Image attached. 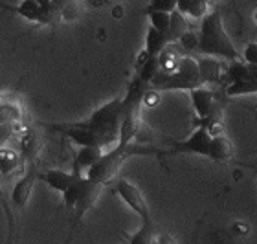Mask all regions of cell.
Wrapping results in <instances>:
<instances>
[{
  "mask_svg": "<svg viewBox=\"0 0 257 244\" xmlns=\"http://www.w3.org/2000/svg\"><path fill=\"white\" fill-rule=\"evenodd\" d=\"M197 48L202 55H213V57L217 55V57L231 59V61L239 59V52L235 50L231 39L228 37L222 26L219 10H213L211 13H206L202 17Z\"/></svg>",
  "mask_w": 257,
  "mask_h": 244,
  "instance_id": "obj_1",
  "label": "cell"
},
{
  "mask_svg": "<svg viewBox=\"0 0 257 244\" xmlns=\"http://www.w3.org/2000/svg\"><path fill=\"white\" fill-rule=\"evenodd\" d=\"M155 90H193L197 86H202V77L198 70L197 59L182 55L177 68L171 72L158 70V74L149 83Z\"/></svg>",
  "mask_w": 257,
  "mask_h": 244,
  "instance_id": "obj_2",
  "label": "cell"
},
{
  "mask_svg": "<svg viewBox=\"0 0 257 244\" xmlns=\"http://www.w3.org/2000/svg\"><path fill=\"white\" fill-rule=\"evenodd\" d=\"M121 119H123V97H116L92 112V116L86 121H81V125L96 133L103 140L105 147H108L119 140Z\"/></svg>",
  "mask_w": 257,
  "mask_h": 244,
  "instance_id": "obj_3",
  "label": "cell"
},
{
  "mask_svg": "<svg viewBox=\"0 0 257 244\" xmlns=\"http://www.w3.org/2000/svg\"><path fill=\"white\" fill-rule=\"evenodd\" d=\"M103 191V184L92 180L88 176L77 175L75 180L63 191L66 207H74L77 217H83L90 209Z\"/></svg>",
  "mask_w": 257,
  "mask_h": 244,
  "instance_id": "obj_4",
  "label": "cell"
},
{
  "mask_svg": "<svg viewBox=\"0 0 257 244\" xmlns=\"http://www.w3.org/2000/svg\"><path fill=\"white\" fill-rule=\"evenodd\" d=\"M140 151H142V149L133 147L131 144H127V145L118 144L112 151L103 153L101 158L86 169V176L105 186V184H108L110 180L116 178V175L119 173L125 160H127L128 156H133L134 153H140Z\"/></svg>",
  "mask_w": 257,
  "mask_h": 244,
  "instance_id": "obj_5",
  "label": "cell"
},
{
  "mask_svg": "<svg viewBox=\"0 0 257 244\" xmlns=\"http://www.w3.org/2000/svg\"><path fill=\"white\" fill-rule=\"evenodd\" d=\"M116 191H118V195L123 198V202L133 209L134 213H138L140 218L144 220V224L153 222V220H151L149 206H147V202H145L142 191H140L134 184H131L128 180L121 178V180H118V184H116Z\"/></svg>",
  "mask_w": 257,
  "mask_h": 244,
  "instance_id": "obj_6",
  "label": "cell"
},
{
  "mask_svg": "<svg viewBox=\"0 0 257 244\" xmlns=\"http://www.w3.org/2000/svg\"><path fill=\"white\" fill-rule=\"evenodd\" d=\"M209 144H211V133L208 131L206 125H200L188 140H184V142H180V144H175V151L208 156Z\"/></svg>",
  "mask_w": 257,
  "mask_h": 244,
  "instance_id": "obj_7",
  "label": "cell"
},
{
  "mask_svg": "<svg viewBox=\"0 0 257 244\" xmlns=\"http://www.w3.org/2000/svg\"><path fill=\"white\" fill-rule=\"evenodd\" d=\"M35 180H37V171L35 169H30L28 173H24V175L17 180L15 187H13V191H11V200H13V204H15L17 207L26 206V202L30 200V195H32Z\"/></svg>",
  "mask_w": 257,
  "mask_h": 244,
  "instance_id": "obj_8",
  "label": "cell"
},
{
  "mask_svg": "<svg viewBox=\"0 0 257 244\" xmlns=\"http://www.w3.org/2000/svg\"><path fill=\"white\" fill-rule=\"evenodd\" d=\"M189 96H191V103H193V108L197 112V116L200 119L208 116L209 112L213 110L215 106V94L209 88L206 86H197V88H193L189 90Z\"/></svg>",
  "mask_w": 257,
  "mask_h": 244,
  "instance_id": "obj_9",
  "label": "cell"
},
{
  "mask_svg": "<svg viewBox=\"0 0 257 244\" xmlns=\"http://www.w3.org/2000/svg\"><path fill=\"white\" fill-rule=\"evenodd\" d=\"M169 41V35L164 32H158L156 28H147V35H145V55L147 57H158L160 52L166 48Z\"/></svg>",
  "mask_w": 257,
  "mask_h": 244,
  "instance_id": "obj_10",
  "label": "cell"
},
{
  "mask_svg": "<svg viewBox=\"0 0 257 244\" xmlns=\"http://www.w3.org/2000/svg\"><path fill=\"white\" fill-rule=\"evenodd\" d=\"M233 156V145L226 136L222 134H215L211 136V144H209V153L208 158L215 160V162H226Z\"/></svg>",
  "mask_w": 257,
  "mask_h": 244,
  "instance_id": "obj_11",
  "label": "cell"
},
{
  "mask_svg": "<svg viewBox=\"0 0 257 244\" xmlns=\"http://www.w3.org/2000/svg\"><path fill=\"white\" fill-rule=\"evenodd\" d=\"M77 175H81V173H77V171H74V173H66V171H61V169H48L43 175V178L52 189L63 193L64 189L75 180V176Z\"/></svg>",
  "mask_w": 257,
  "mask_h": 244,
  "instance_id": "obj_12",
  "label": "cell"
},
{
  "mask_svg": "<svg viewBox=\"0 0 257 244\" xmlns=\"http://www.w3.org/2000/svg\"><path fill=\"white\" fill-rule=\"evenodd\" d=\"M197 63L202 83H217L220 79V63L213 55H204V57L197 59Z\"/></svg>",
  "mask_w": 257,
  "mask_h": 244,
  "instance_id": "obj_13",
  "label": "cell"
},
{
  "mask_svg": "<svg viewBox=\"0 0 257 244\" xmlns=\"http://www.w3.org/2000/svg\"><path fill=\"white\" fill-rule=\"evenodd\" d=\"M103 147L97 145H83L79 149V153L75 156V171L81 173V169H88L90 165H94L97 160L101 158Z\"/></svg>",
  "mask_w": 257,
  "mask_h": 244,
  "instance_id": "obj_14",
  "label": "cell"
},
{
  "mask_svg": "<svg viewBox=\"0 0 257 244\" xmlns=\"http://www.w3.org/2000/svg\"><path fill=\"white\" fill-rule=\"evenodd\" d=\"M208 8L209 6L206 0H178L177 2V10L193 19H202L208 13Z\"/></svg>",
  "mask_w": 257,
  "mask_h": 244,
  "instance_id": "obj_15",
  "label": "cell"
},
{
  "mask_svg": "<svg viewBox=\"0 0 257 244\" xmlns=\"http://www.w3.org/2000/svg\"><path fill=\"white\" fill-rule=\"evenodd\" d=\"M188 33V22L184 19V13H180L178 10L171 11V24H169V41L171 43H178L180 39Z\"/></svg>",
  "mask_w": 257,
  "mask_h": 244,
  "instance_id": "obj_16",
  "label": "cell"
},
{
  "mask_svg": "<svg viewBox=\"0 0 257 244\" xmlns=\"http://www.w3.org/2000/svg\"><path fill=\"white\" fill-rule=\"evenodd\" d=\"M19 164H21L19 153L11 151V149H0V173L2 175H11L19 167Z\"/></svg>",
  "mask_w": 257,
  "mask_h": 244,
  "instance_id": "obj_17",
  "label": "cell"
},
{
  "mask_svg": "<svg viewBox=\"0 0 257 244\" xmlns=\"http://www.w3.org/2000/svg\"><path fill=\"white\" fill-rule=\"evenodd\" d=\"M151 26L156 28L158 32L167 33L169 32V24H171V13L169 11H158V10H147Z\"/></svg>",
  "mask_w": 257,
  "mask_h": 244,
  "instance_id": "obj_18",
  "label": "cell"
},
{
  "mask_svg": "<svg viewBox=\"0 0 257 244\" xmlns=\"http://www.w3.org/2000/svg\"><path fill=\"white\" fill-rule=\"evenodd\" d=\"M257 92V81H233L228 88V96H246V94H255Z\"/></svg>",
  "mask_w": 257,
  "mask_h": 244,
  "instance_id": "obj_19",
  "label": "cell"
},
{
  "mask_svg": "<svg viewBox=\"0 0 257 244\" xmlns=\"http://www.w3.org/2000/svg\"><path fill=\"white\" fill-rule=\"evenodd\" d=\"M160 70V59L158 57H145V63L140 70V77L145 81V83H151V79L158 74Z\"/></svg>",
  "mask_w": 257,
  "mask_h": 244,
  "instance_id": "obj_20",
  "label": "cell"
},
{
  "mask_svg": "<svg viewBox=\"0 0 257 244\" xmlns=\"http://www.w3.org/2000/svg\"><path fill=\"white\" fill-rule=\"evenodd\" d=\"M153 239H155V228H153V222H151V224H144L138 233L131 237V242H134V244L153 242Z\"/></svg>",
  "mask_w": 257,
  "mask_h": 244,
  "instance_id": "obj_21",
  "label": "cell"
},
{
  "mask_svg": "<svg viewBox=\"0 0 257 244\" xmlns=\"http://www.w3.org/2000/svg\"><path fill=\"white\" fill-rule=\"evenodd\" d=\"M55 6H57V10L61 11V15L64 19H72L75 17L74 10L77 8V0H52Z\"/></svg>",
  "mask_w": 257,
  "mask_h": 244,
  "instance_id": "obj_22",
  "label": "cell"
},
{
  "mask_svg": "<svg viewBox=\"0 0 257 244\" xmlns=\"http://www.w3.org/2000/svg\"><path fill=\"white\" fill-rule=\"evenodd\" d=\"M178 0H151L147 10H158V11H175L177 10Z\"/></svg>",
  "mask_w": 257,
  "mask_h": 244,
  "instance_id": "obj_23",
  "label": "cell"
},
{
  "mask_svg": "<svg viewBox=\"0 0 257 244\" xmlns=\"http://www.w3.org/2000/svg\"><path fill=\"white\" fill-rule=\"evenodd\" d=\"M15 121H6V123H0V144H6L8 140L15 134Z\"/></svg>",
  "mask_w": 257,
  "mask_h": 244,
  "instance_id": "obj_24",
  "label": "cell"
},
{
  "mask_svg": "<svg viewBox=\"0 0 257 244\" xmlns=\"http://www.w3.org/2000/svg\"><path fill=\"white\" fill-rule=\"evenodd\" d=\"M242 57L246 63H252V64H257V43H250L244 48V53H242Z\"/></svg>",
  "mask_w": 257,
  "mask_h": 244,
  "instance_id": "obj_25",
  "label": "cell"
},
{
  "mask_svg": "<svg viewBox=\"0 0 257 244\" xmlns=\"http://www.w3.org/2000/svg\"><path fill=\"white\" fill-rule=\"evenodd\" d=\"M248 81H257V64L248 63Z\"/></svg>",
  "mask_w": 257,
  "mask_h": 244,
  "instance_id": "obj_26",
  "label": "cell"
},
{
  "mask_svg": "<svg viewBox=\"0 0 257 244\" xmlns=\"http://www.w3.org/2000/svg\"><path fill=\"white\" fill-rule=\"evenodd\" d=\"M144 101L147 103V105H153V103L158 101V94H156V92H145Z\"/></svg>",
  "mask_w": 257,
  "mask_h": 244,
  "instance_id": "obj_27",
  "label": "cell"
},
{
  "mask_svg": "<svg viewBox=\"0 0 257 244\" xmlns=\"http://www.w3.org/2000/svg\"><path fill=\"white\" fill-rule=\"evenodd\" d=\"M39 4H43V6H48V4H52V0H39Z\"/></svg>",
  "mask_w": 257,
  "mask_h": 244,
  "instance_id": "obj_28",
  "label": "cell"
},
{
  "mask_svg": "<svg viewBox=\"0 0 257 244\" xmlns=\"http://www.w3.org/2000/svg\"><path fill=\"white\" fill-rule=\"evenodd\" d=\"M206 2H208V6H211V4H215L217 0H206Z\"/></svg>",
  "mask_w": 257,
  "mask_h": 244,
  "instance_id": "obj_29",
  "label": "cell"
}]
</instances>
